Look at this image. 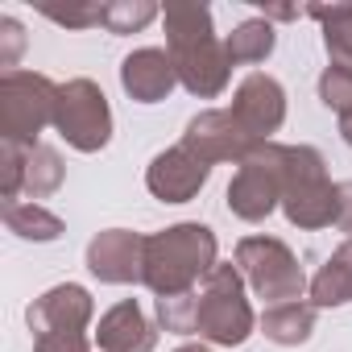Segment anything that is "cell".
<instances>
[{
  "label": "cell",
  "mask_w": 352,
  "mask_h": 352,
  "mask_svg": "<svg viewBox=\"0 0 352 352\" xmlns=\"http://www.w3.org/2000/svg\"><path fill=\"white\" fill-rule=\"evenodd\" d=\"M216 232L208 224H174L166 232L145 236V286L166 294H187L216 270Z\"/></svg>",
  "instance_id": "cell-1"
},
{
  "label": "cell",
  "mask_w": 352,
  "mask_h": 352,
  "mask_svg": "<svg viewBox=\"0 0 352 352\" xmlns=\"http://www.w3.org/2000/svg\"><path fill=\"white\" fill-rule=\"evenodd\" d=\"M282 208L298 228L336 224V183L311 145H282Z\"/></svg>",
  "instance_id": "cell-2"
},
{
  "label": "cell",
  "mask_w": 352,
  "mask_h": 352,
  "mask_svg": "<svg viewBox=\"0 0 352 352\" xmlns=\"http://www.w3.org/2000/svg\"><path fill=\"white\" fill-rule=\"evenodd\" d=\"M58 87L34 71H5L0 75V133L17 145H38V133L54 124Z\"/></svg>",
  "instance_id": "cell-3"
},
{
  "label": "cell",
  "mask_w": 352,
  "mask_h": 352,
  "mask_svg": "<svg viewBox=\"0 0 352 352\" xmlns=\"http://www.w3.org/2000/svg\"><path fill=\"white\" fill-rule=\"evenodd\" d=\"M195 294H199V323H195L199 336H208L212 344H224V348L249 340L253 307L245 298V282H241L236 265H216Z\"/></svg>",
  "instance_id": "cell-4"
},
{
  "label": "cell",
  "mask_w": 352,
  "mask_h": 352,
  "mask_svg": "<svg viewBox=\"0 0 352 352\" xmlns=\"http://www.w3.org/2000/svg\"><path fill=\"white\" fill-rule=\"evenodd\" d=\"M236 265L253 282L257 298H265L270 307H282V302H298L302 298L307 278H302L294 253L282 241H274V236H245L236 245Z\"/></svg>",
  "instance_id": "cell-5"
},
{
  "label": "cell",
  "mask_w": 352,
  "mask_h": 352,
  "mask_svg": "<svg viewBox=\"0 0 352 352\" xmlns=\"http://www.w3.org/2000/svg\"><path fill=\"white\" fill-rule=\"evenodd\" d=\"M54 129L75 145L79 153H96L112 137V112L104 91L91 79H71L58 87V108H54Z\"/></svg>",
  "instance_id": "cell-6"
},
{
  "label": "cell",
  "mask_w": 352,
  "mask_h": 352,
  "mask_svg": "<svg viewBox=\"0 0 352 352\" xmlns=\"http://www.w3.org/2000/svg\"><path fill=\"white\" fill-rule=\"evenodd\" d=\"M282 204V145L261 141L228 183V212L257 224Z\"/></svg>",
  "instance_id": "cell-7"
},
{
  "label": "cell",
  "mask_w": 352,
  "mask_h": 352,
  "mask_svg": "<svg viewBox=\"0 0 352 352\" xmlns=\"http://www.w3.org/2000/svg\"><path fill=\"white\" fill-rule=\"evenodd\" d=\"M183 145H187L195 157H204L208 166H216V162H236V166H241L261 141H253V137L241 129V120H236L232 112H199V116L187 124Z\"/></svg>",
  "instance_id": "cell-8"
},
{
  "label": "cell",
  "mask_w": 352,
  "mask_h": 352,
  "mask_svg": "<svg viewBox=\"0 0 352 352\" xmlns=\"http://www.w3.org/2000/svg\"><path fill=\"white\" fill-rule=\"evenodd\" d=\"M228 112L241 120V129H245L253 141H270V133H278L282 120H286V91H282L278 79L253 71V75L236 87Z\"/></svg>",
  "instance_id": "cell-9"
},
{
  "label": "cell",
  "mask_w": 352,
  "mask_h": 352,
  "mask_svg": "<svg viewBox=\"0 0 352 352\" xmlns=\"http://www.w3.org/2000/svg\"><path fill=\"white\" fill-rule=\"evenodd\" d=\"M212 166L204 157H195L187 145H174L166 153H157L145 170V187L162 199V204H187L199 195V187L208 183Z\"/></svg>",
  "instance_id": "cell-10"
},
{
  "label": "cell",
  "mask_w": 352,
  "mask_h": 352,
  "mask_svg": "<svg viewBox=\"0 0 352 352\" xmlns=\"http://www.w3.org/2000/svg\"><path fill=\"white\" fill-rule=\"evenodd\" d=\"M87 270L100 282L124 286V282H141L145 278V236L124 232V228H108L87 245Z\"/></svg>",
  "instance_id": "cell-11"
},
{
  "label": "cell",
  "mask_w": 352,
  "mask_h": 352,
  "mask_svg": "<svg viewBox=\"0 0 352 352\" xmlns=\"http://www.w3.org/2000/svg\"><path fill=\"white\" fill-rule=\"evenodd\" d=\"M174 58V71H179V83L204 100L220 96L228 87V75H232V58L224 50L220 38H208L199 46H187V50H170Z\"/></svg>",
  "instance_id": "cell-12"
},
{
  "label": "cell",
  "mask_w": 352,
  "mask_h": 352,
  "mask_svg": "<svg viewBox=\"0 0 352 352\" xmlns=\"http://www.w3.org/2000/svg\"><path fill=\"white\" fill-rule=\"evenodd\" d=\"M120 83H124V91H129L137 104H157V100H166V96L174 91L179 71H174L170 50L145 46V50H133V54L120 63Z\"/></svg>",
  "instance_id": "cell-13"
},
{
  "label": "cell",
  "mask_w": 352,
  "mask_h": 352,
  "mask_svg": "<svg viewBox=\"0 0 352 352\" xmlns=\"http://www.w3.org/2000/svg\"><path fill=\"white\" fill-rule=\"evenodd\" d=\"M91 311H96L91 294L83 286L67 282V286L46 290L30 307V327H34V336H42V331H83L91 323Z\"/></svg>",
  "instance_id": "cell-14"
},
{
  "label": "cell",
  "mask_w": 352,
  "mask_h": 352,
  "mask_svg": "<svg viewBox=\"0 0 352 352\" xmlns=\"http://www.w3.org/2000/svg\"><path fill=\"white\" fill-rule=\"evenodd\" d=\"M96 344H100V352H153L157 331L145 319V311L133 298H124L112 311H104V319L96 327Z\"/></svg>",
  "instance_id": "cell-15"
},
{
  "label": "cell",
  "mask_w": 352,
  "mask_h": 352,
  "mask_svg": "<svg viewBox=\"0 0 352 352\" xmlns=\"http://www.w3.org/2000/svg\"><path fill=\"white\" fill-rule=\"evenodd\" d=\"M166 21V50H187L199 46L208 38H216L212 30V9L208 5H187V0H174V5L162 9Z\"/></svg>",
  "instance_id": "cell-16"
},
{
  "label": "cell",
  "mask_w": 352,
  "mask_h": 352,
  "mask_svg": "<svg viewBox=\"0 0 352 352\" xmlns=\"http://www.w3.org/2000/svg\"><path fill=\"white\" fill-rule=\"evenodd\" d=\"M311 302L315 307H344L352 302V236L327 257V265L311 282Z\"/></svg>",
  "instance_id": "cell-17"
},
{
  "label": "cell",
  "mask_w": 352,
  "mask_h": 352,
  "mask_svg": "<svg viewBox=\"0 0 352 352\" xmlns=\"http://www.w3.org/2000/svg\"><path fill=\"white\" fill-rule=\"evenodd\" d=\"M261 331L274 340V344H302L311 331H315V302H282V307H270L261 315Z\"/></svg>",
  "instance_id": "cell-18"
},
{
  "label": "cell",
  "mask_w": 352,
  "mask_h": 352,
  "mask_svg": "<svg viewBox=\"0 0 352 352\" xmlns=\"http://www.w3.org/2000/svg\"><path fill=\"white\" fill-rule=\"evenodd\" d=\"M63 174H67V166H63L58 149H50V145H30V149H25L21 191H25L30 199H46V195H54V191L63 187Z\"/></svg>",
  "instance_id": "cell-19"
},
{
  "label": "cell",
  "mask_w": 352,
  "mask_h": 352,
  "mask_svg": "<svg viewBox=\"0 0 352 352\" xmlns=\"http://www.w3.org/2000/svg\"><path fill=\"white\" fill-rule=\"evenodd\" d=\"M274 42H278L274 25H270L265 17H249L245 25H236V30L224 38V50H228L232 67H236V63H265V58L274 54Z\"/></svg>",
  "instance_id": "cell-20"
},
{
  "label": "cell",
  "mask_w": 352,
  "mask_h": 352,
  "mask_svg": "<svg viewBox=\"0 0 352 352\" xmlns=\"http://www.w3.org/2000/svg\"><path fill=\"white\" fill-rule=\"evenodd\" d=\"M5 224H9V232H17L25 241H58L63 236V220L54 212H46L42 204H34V199L5 204Z\"/></svg>",
  "instance_id": "cell-21"
},
{
  "label": "cell",
  "mask_w": 352,
  "mask_h": 352,
  "mask_svg": "<svg viewBox=\"0 0 352 352\" xmlns=\"http://www.w3.org/2000/svg\"><path fill=\"white\" fill-rule=\"evenodd\" d=\"M153 17H157V5H153V0H108L100 25H104L108 34H137V30H145Z\"/></svg>",
  "instance_id": "cell-22"
},
{
  "label": "cell",
  "mask_w": 352,
  "mask_h": 352,
  "mask_svg": "<svg viewBox=\"0 0 352 352\" xmlns=\"http://www.w3.org/2000/svg\"><path fill=\"white\" fill-rule=\"evenodd\" d=\"M157 323L174 336H191L195 323H199V294L187 290V294H166L157 298Z\"/></svg>",
  "instance_id": "cell-23"
},
{
  "label": "cell",
  "mask_w": 352,
  "mask_h": 352,
  "mask_svg": "<svg viewBox=\"0 0 352 352\" xmlns=\"http://www.w3.org/2000/svg\"><path fill=\"white\" fill-rule=\"evenodd\" d=\"M319 100H323L331 112H340V120H348V116H352V67L331 63V67L319 75Z\"/></svg>",
  "instance_id": "cell-24"
},
{
  "label": "cell",
  "mask_w": 352,
  "mask_h": 352,
  "mask_svg": "<svg viewBox=\"0 0 352 352\" xmlns=\"http://www.w3.org/2000/svg\"><path fill=\"white\" fill-rule=\"evenodd\" d=\"M42 17H50L67 30H91L104 21V5H91V0L87 5H42Z\"/></svg>",
  "instance_id": "cell-25"
},
{
  "label": "cell",
  "mask_w": 352,
  "mask_h": 352,
  "mask_svg": "<svg viewBox=\"0 0 352 352\" xmlns=\"http://www.w3.org/2000/svg\"><path fill=\"white\" fill-rule=\"evenodd\" d=\"M34 352H91L83 331H42L34 336Z\"/></svg>",
  "instance_id": "cell-26"
},
{
  "label": "cell",
  "mask_w": 352,
  "mask_h": 352,
  "mask_svg": "<svg viewBox=\"0 0 352 352\" xmlns=\"http://www.w3.org/2000/svg\"><path fill=\"white\" fill-rule=\"evenodd\" d=\"M0 67H9V71H17V54H21V46H25V30H21V21L17 17H0Z\"/></svg>",
  "instance_id": "cell-27"
},
{
  "label": "cell",
  "mask_w": 352,
  "mask_h": 352,
  "mask_svg": "<svg viewBox=\"0 0 352 352\" xmlns=\"http://www.w3.org/2000/svg\"><path fill=\"white\" fill-rule=\"evenodd\" d=\"M336 228L352 232V183H336Z\"/></svg>",
  "instance_id": "cell-28"
},
{
  "label": "cell",
  "mask_w": 352,
  "mask_h": 352,
  "mask_svg": "<svg viewBox=\"0 0 352 352\" xmlns=\"http://www.w3.org/2000/svg\"><path fill=\"white\" fill-rule=\"evenodd\" d=\"M315 21H323V25H336V21H352V5H311L307 9Z\"/></svg>",
  "instance_id": "cell-29"
},
{
  "label": "cell",
  "mask_w": 352,
  "mask_h": 352,
  "mask_svg": "<svg viewBox=\"0 0 352 352\" xmlns=\"http://www.w3.org/2000/svg\"><path fill=\"white\" fill-rule=\"evenodd\" d=\"M298 17V9H290V5H270L265 9V21H294Z\"/></svg>",
  "instance_id": "cell-30"
},
{
  "label": "cell",
  "mask_w": 352,
  "mask_h": 352,
  "mask_svg": "<svg viewBox=\"0 0 352 352\" xmlns=\"http://www.w3.org/2000/svg\"><path fill=\"white\" fill-rule=\"evenodd\" d=\"M340 133H344V141L352 145V116H348V120H340Z\"/></svg>",
  "instance_id": "cell-31"
},
{
  "label": "cell",
  "mask_w": 352,
  "mask_h": 352,
  "mask_svg": "<svg viewBox=\"0 0 352 352\" xmlns=\"http://www.w3.org/2000/svg\"><path fill=\"white\" fill-rule=\"evenodd\" d=\"M179 352H212V348H199V344H187V348H179Z\"/></svg>",
  "instance_id": "cell-32"
}]
</instances>
